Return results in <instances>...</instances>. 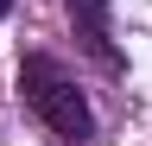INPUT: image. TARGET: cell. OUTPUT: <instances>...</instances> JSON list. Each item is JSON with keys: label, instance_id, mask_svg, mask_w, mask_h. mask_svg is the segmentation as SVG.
<instances>
[{"label": "cell", "instance_id": "obj_1", "mask_svg": "<svg viewBox=\"0 0 152 146\" xmlns=\"http://www.w3.org/2000/svg\"><path fill=\"white\" fill-rule=\"evenodd\" d=\"M19 102H26L57 140H89L95 134L89 95L76 89V76L51 57V51H26V57H19Z\"/></svg>", "mask_w": 152, "mask_h": 146}, {"label": "cell", "instance_id": "obj_2", "mask_svg": "<svg viewBox=\"0 0 152 146\" xmlns=\"http://www.w3.org/2000/svg\"><path fill=\"white\" fill-rule=\"evenodd\" d=\"M70 7V26H76V45L89 51L102 70H127L121 45H114V0H64Z\"/></svg>", "mask_w": 152, "mask_h": 146}, {"label": "cell", "instance_id": "obj_3", "mask_svg": "<svg viewBox=\"0 0 152 146\" xmlns=\"http://www.w3.org/2000/svg\"><path fill=\"white\" fill-rule=\"evenodd\" d=\"M7 7H13V0H0V13H7Z\"/></svg>", "mask_w": 152, "mask_h": 146}]
</instances>
